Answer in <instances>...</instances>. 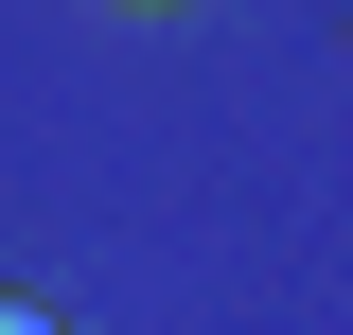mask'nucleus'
Here are the masks:
<instances>
[{
	"label": "nucleus",
	"mask_w": 353,
	"mask_h": 335,
	"mask_svg": "<svg viewBox=\"0 0 353 335\" xmlns=\"http://www.w3.org/2000/svg\"><path fill=\"white\" fill-rule=\"evenodd\" d=\"M0 335H71V318H53V300H18V283H0Z\"/></svg>",
	"instance_id": "obj_1"
},
{
	"label": "nucleus",
	"mask_w": 353,
	"mask_h": 335,
	"mask_svg": "<svg viewBox=\"0 0 353 335\" xmlns=\"http://www.w3.org/2000/svg\"><path fill=\"white\" fill-rule=\"evenodd\" d=\"M141 18H176V0H141Z\"/></svg>",
	"instance_id": "obj_2"
}]
</instances>
